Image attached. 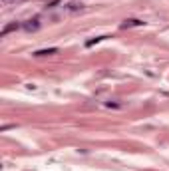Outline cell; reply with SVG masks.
I'll use <instances>...</instances> for the list:
<instances>
[{"label":"cell","mask_w":169,"mask_h":171,"mask_svg":"<svg viewBox=\"0 0 169 171\" xmlns=\"http://www.w3.org/2000/svg\"><path fill=\"white\" fill-rule=\"evenodd\" d=\"M58 48H48V50H38V52H34V56H50V54H56Z\"/></svg>","instance_id":"cell-1"},{"label":"cell","mask_w":169,"mask_h":171,"mask_svg":"<svg viewBox=\"0 0 169 171\" xmlns=\"http://www.w3.org/2000/svg\"><path fill=\"white\" fill-rule=\"evenodd\" d=\"M129 26H143L141 20H125L124 24H121V28H129Z\"/></svg>","instance_id":"cell-2"},{"label":"cell","mask_w":169,"mask_h":171,"mask_svg":"<svg viewBox=\"0 0 169 171\" xmlns=\"http://www.w3.org/2000/svg\"><path fill=\"white\" fill-rule=\"evenodd\" d=\"M12 30H18V24H16V22H14V24H8V26L2 30V36H6L8 32H12Z\"/></svg>","instance_id":"cell-3"},{"label":"cell","mask_w":169,"mask_h":171,"mask_svg":"<svg viewBox=\"0 0 169 171\" xmlns=\"http://www.w3.org/2000/svg\"><path fill=\"white\" fill-rule=\"evenodd\" d=\"M101 40H105V36H98V38H94V40H88V42H86V46H88V48H92L94 44L101 42Z\"/></svg>","instance_id":"cell-4"},{"label":"cell","mask_w":169,"mask_h":171,"mask_svg":"<svg viewBox=\"0 0 169 171\" xmlns=\"http://www.w3.org/2000/svg\"><path fill=\"white\" fill-rule=\"evenodd\" d=\"M26 28H28V30H36V28H38V22H34V24H26Z\"/></svg>","instance_id":"cell-5"}]
</instances>
